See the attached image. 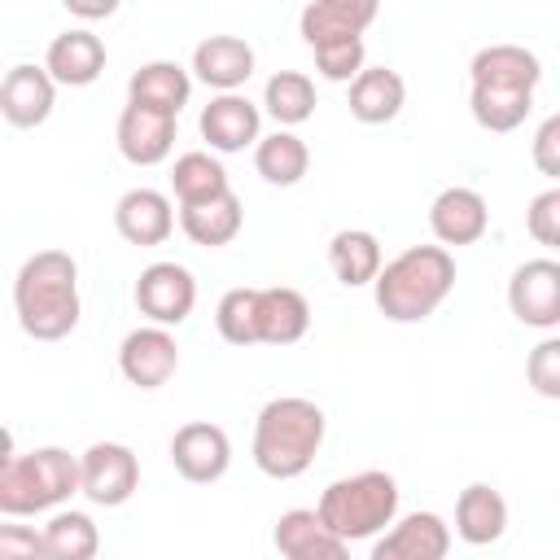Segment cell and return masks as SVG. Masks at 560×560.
<instances>
[{
  "instance_id": "6da1fadb",
  "label": "cell",
  "mask_w": 560,
  "mask_h": 560,
  "mask_svg": "<svg viewBox=\"0 0 560 560\" xmlns=\"http://www.w3.org/2000/svg\"><path fill=\"white\" fill-rule=\"evenodd\" d=\"M13 311L26 337L61 341L79 328V262L66 249H39L18 267Z\"/></svg>"
},
{
  "instance_id": "7a4b0ae2",
  "label": "cell",
  "mask_w": 560,
  "mask_h": 560,
  "mask_svg": "<svg viewBox=\"0 0 560 560\" xmlns=\"http://www.w3.org/2000/svg\"><path fill=\"white\" fill-rule=\"evenodd\" d=\"M472 96L468 109L486 131H516L534 109V88L542 79V61L525 44H490L472 57Z\"/></svg>"
},
{
  "instance_id": "3957f363",
  "label": "cell",
  "mask_w": 560,
  "mask_h": 560,
  "mask_svg": "<svg viewBox=\"0 0 560 560\" xmlns=\"http://www.w3.org/2000/svg\"><path fill=\"white\" fill-rule=\"evenodd\" d=\"M324 433H328V416H324L319 402L298 398V394L271 398L254 420V464H258V472L276 477V481L302 477L315 464V455L324 446Z\"/></svg>"
},
{
  "instance_id": "277c9868",
  "label": "cell",
  "mask_w": 560,
  "mask_h": 560,
  "mask_svg": "<svg viewBox=\"0 0 560 560\" xmlns=\"http://www.w3.org/2000/svg\"><path fill=\"white\" fill-rule=\"evenodd\" d=\"M455 289V258L446 245H411L398 258L381 267L372 280L376 306L394 324H420L429 319Z\"/></svg>"
},
{
  "instance_id": "5b68a950",
  "label": "cell",
  "mask_w": 560,
  "mask_h": 560,
  "mask_svg": "<svg viewBox=\"0 0 560 560\" xmlns=\"http://www.w3.org/2000/svg\"><path fill=\"white\" fill-rule=\"evenodd\" d=\"M70 494H83V468L79 455L61 446H35L26 455L13 451V438H4L0 459V512L4 516H35Z\"/></svg>"
},
{
  "instance_id": "8992f818",
  "label": "cell",
  "mask_w": 560,
  "mask_h": 560,
  "mask_svg": "<svg viewBox=\"0 0 560 560\" xmlns=\"http://www.w3.org/2000/svg\"><path fill=\"white\" fill-rule=\"evenodd\" d=\"M319 516L328 521L332 534H341L346 542H363L376 538L385 525H394L398 516V481L381 468L354 472V477H337L324 486L319 494Z\"/></svg>"
},
{
  "instance_id": "52a82bcc",
  "label": "cell",
  "mask_w": 560,
  "mask_h": 560,
  "mask_svg": "<svg viewBox=\"0 0 560 560\" xmlns=\"http://www.w3.org/2000/svg\"><path fill=\"white\" fill-rule=\"evenodd\" d=\"M83 468V494L96 508H122L140 486V459L127 442H92L79 455Z\"/></svg>"
},
{
  "instance_id": "ba28073f",
  "label": "cell",
  "mask_w": 560,
  "mask_h": 560,
  "mask_svg": "<svg viewBox=\"0 0 560 560\" xmlns=\"http://www.w3.org/2000/svg\"><path fill=\"white\" fill-rule=\"evenodd\" d=\"M136 306L149 324H184L197 306V280L179 262H149L136 280Z\"/></svg>"
},
{
  "instance_id": "9c48e42d",
  "label": "cell",
  "mask_w": 560,
  "mask_h": 560,
  "mask_svg": "<svg viewBox=\"0 0 560 560\" xmlns=\"http://www.w3.org/2000/svg\"><path fill=\"white\" fill-rule=\"evenodd\" d=\"M179 368V341L166 324L131 328L118 346V372L140 389H162Z\"/></svg>"
},
{
  "instance_id": "30bf717a",
  "label": "cell",
  "mask_w": 560,
  "mask_h": 560,
  "mask_svg": "<svg viewBox=\"0 0 560 560\" xmlns=\"http://www.w3.org/2000/svg\"><path fill=\"white\" fill-rule=\"evenodd\" d=\"M508 306L525 328H556L560 324V262L529 258L508 280Z\"/></svg>"
},
{
  "instance_id": "8fae6325",
  "label": "cell",
  "mask_w": 560,
  "mask_h": 560,
  "mask_svg": "<svg viewBox=\"0 0 560 560\" xmlns=\"http://www.w3.org/2000/svg\"><path fill=\"white\" fill-rule=\"evenodd\" d=\"M175 118L179 114H166V109H153V105H140V101H127L122 114H118V153L131 162V166H158L171 158L175 149Z\"/></svg>"
},
{
  "instance_id": "7c38bea8",
  "label": "cell",
  "mask_w": 560,
  "mask_h": 560,
  "mask_svg": "<svg viewBox=\"0 0 560 560\" xmlns=\"http://www.w3.org/2000/svg\"><path fill=\"white\" fill-rule=\"evenodd\" d=\"M171 464L184 481H197V486H210L228 472L232 464V442L219 424L210 420H192V424H179L175 438H171Z\"/></svg>"
},
{
  "instance_id": "4fadbf2b",
  "label": "cell",
  "mask_w": 560,
  "mask_h": 560,
  "mask_svg": "<svg viewBox=\"0 0 560 560\" xmlns=\"http://www.w3.org/2000/svg\"><path fill=\"white\" fill-rule=\"evenodd\" d=\"M52 105H57V79L48 74V66L22 61V66L4 70V83H0V114H4L9 127L31 131V127L48 122Z\"/></svg>"
},
{
  "instance_id": "5bb4252c",
  "label": "cell",
  "mask_w": 560,
  "mask_h": 560,
  "mask_svg": "<svg viewBox=\"0 0 560 560\" xmlns=\"http://www.w3.org/2000/svg\"><path fill=\"white\" fill-rule=\"evenodd\" d=\"M201 140L214 149V153H241L249 144H258L262 136V114L249 96L241 92H219L206 109H201Z\"/></svg>"
},
{
  "instance_id": "9a60e30c",
  "label": "cell",
  "mask_w": 560,
  "mask_h": 560,
  "mask_svg": "<svg viewBox=\"0 0 560 560\" xmlns=\"http://www.w3.org/2000/svg\"><path fill=\"white\" fill-rule=\"evenodd\" d=\"M429 228L442 245H477L490 228V206L477 188H442L429 206Z\"/></svg>"
},
{
  "instance_id": "2e32d148",
  "label": "cell",
  "mask_w": 560,
  "mask_h": 560,
  "mask_svg": "<svg viewBox=\"0 0 560 560\" xmlns=\"http://www.w3.org/2000/svg\"><path fill=\"white\" fill-rule=\"evenodd\" d=\"M114 228L127 245H166L171 232H175V210H171V197L158 192V188H131L118 197L114 206Z\"/></svg>"
},
{
  "instance_id": "e0dca14e",
  "label": "cell",
  "mask_w": 560,
  "mask_h": 560,
  "mask_svg": "<svg viewBox=\"0 0 560 560\" xmlns=\"http://www.w3.org/2000/svg\"><path fill=\"white\" fill-rule=\"evenodd\" d=\"M271 542L289 560H341L346 547H350L341 534L328 529V521L319 516V508H289L276 521Z\"/></svg>"
},
{
  "instance_id": "ac0fdd59",
  "label": "cell",
  "mask_w": 560,
  "mask_h": 560,
  "mask_svg": "<svg viewBox=\"0 0 560 560\" xmlns=\"http://www.w3.org/2000/svg\"><path fill=\"white\" fill-rule=\"evenodd\" d=\"M376 13H381V0H311L298 18V31L311 48L337 44V39H363Z\"/></svg>"
},
{
  "instance_id": "d6986e66",
  "label": "cell",
  "mask_w": 560,
  "mask_h": 560,
  "mask_svg": "<svg viewBox=\"0 0 560 560\" xmlns=\"http://www.w3.org/2000/svg\"><path fill=\"white\" fill-rule=\"evenodd\" d=\"M451 551V529L438 512H407L385 538H376L372 560H442Z\"/></svg>"
},
{
  "instance_id": "ffe728a7",
  "label": "cell",
  "mask_w": 560,
  "mask_h": 560,
  "mask_svg": "<svg viewBox=\"0 0 560 560\" xmlns=\"http://www.w3.org/2000/svg\"><path fill=\"white\" fill-rule=\"evenodd\" d=\"M44 66H48V74H52L57 83H66V88H88V83H96L101 70H105V44H101V35H92V31H83V26L61 31V35H52V44H48V52H44Z\"/></svg>"
},
{
  "instance_id": "44dd1931",
  "label": "cell",
  "mask_w": 560,
  "mask_h": 560,
  "mask_svg": "<svg viewBox=\"0 0 560 560\" xmlns=\"http://www.w3.org/2000/svg\"><path fill=\"white\" fill-rule=\"evenodd\" d=\"M192 74L214 92H236L254 74V48L241 35H206L192 48Z\"/></svg>"
},
{
  "instance_id": "7402d4cb",
  "label": "cell",
  "mask_w": 560,
  "mask_h": 560,
  "mask_svg": "<svg viewBox=\"0 0 560 560\" xmlns=\"http://www.w3.org/2000/svg\"><path fill=\"white\" fill-rule=\"evenodd\" d=\"M503 529H508V499L486 481L464 486L455 499V534L468 547H490L503 538Z\"/></svg>"
},
{
  "instance_id": "603a6c76",
  "label": "cell",
  "mask_w": 560,
  "mask_h": 560,
  "mask_svg": "<svg viewBox=\"0 0 560 560\" xmlns=\"http://www.w3.org/2000/svg\"><path fill=\"white\" fill-rule=\"evenodd\" d=\"M311 328V302L289 289V284H271L258 289V346H293L302 341Z\"/></svg>"
},
{
  "instance_id": "cb8c5ba5",
  "label": "cell",
  "mask_w": 560,
  "mask_h": 560,
  "mask_svg": "<svg viewBox=\"0 0 560 560\" xmlns=\"http://www.w3.org/2000/svg\"><path fill=\"white\" fill-rule=\"evenodd\" d=\"M402 101H407V83H402V74L389 70V66H372V70L363 66V70L350 79V114H354L359 122H368V127H381V122L398 118Z\"/></svg>"
},
{
  "instance_id": "d4e9b609",
  "label": "cell",
  "mask_w": 560,
  "mask_h": 560,
  "mask_svg": "<svg viewBox=\"0 0 560 560\" xmlns=\"http://www.w3.org/2000/svg\"><path fill=\"white\" fill-rule=\"evenodd\" d=\"M245 223V210H241V197L228 188L219 197H206V201H192V206H179V228L192 245H206V249H219L228 241H236Z\"/></svg>"
},
{
  "instance_id": "484cf974",
  "label": "cell",
  "mask_w": 560,
  "mask_h": 560,
  "mask_svg": "<svg viewBox=\"0 0 560 560\" xmlns=\"http://www.w3.org/2000/svg\"><path fill=\"white\" fill-rule=\"evenodd\" d=\"M192 96V74L175 61H144L131 79H127V101H140V105H153V109H166V114H179Z\"/></svg>"
},
{
  "instance_id": "4316f807",
  "label": "cell",
  "mask_w": 560,
  "mask_h": 560,
  "mask_svg": "<svg viewBox=\"0 0 560 560\" xmlns=\"http://www.w3.org/2000/svg\"><path fill=\"white\" fill-rule=\"evenodd\" d=\"M328 267L332 276L346 284V289H359V284H372L385 267L381 258V241L363 228H341L332 241H328Z\"/></svg>"
},
{
  "instance_id": "83f0119b",
  "label": "cell",
  "mask_w": 560,
  "mask_h": 560,
  "mask_svg": "<svg viewBox=\"0 0 560 560\" xmlns=\"http://www.w3.org/2000/svg\"><path fill=\"white\" fill-rule=\"evenodd\" d=\"M254 171L267 184H276V188H293L311 171V149H306L302 136H293L289 127H280V131H271V136H262L254 144Z\"/></svg>"
},
{
  "instance_id": "f1b7e54d",
  "label": "cell",
  "mask_w": 560,
  "mask_h": 560,
  "mask_svg": "<svg viewBox=\"0 0 560 560\" xmlns=\"http://www.w3.org/2000/svg\"><path fill=\"white\" fill-rule=\"evenodd\" d=\"M228 171L219 158H210L206 149H192V153H179L175 166H171V192L179 197V206H192V201H206V197H219L228 192Z\"/></svg>"
},
{
  "instance_id": "f546056e",
  "label": "cell",
  "mask_w": 560,
  "mask_h": 560,
  "mask_svg": "<svg viewBox=\"0 0 560 560\" xmlns=\"http://www.w3.org/2000/svg\"><path fill=\"white\" fill-rule=\"evenodd\" d=\"M44 551L48 560H92L101 551V534H96V521L88 512H57L48 525H44Z\"/></svg>"
},
{
  "instance_id": "4dcf8cb0",
  "label": "cell",
  "mask_w": 560,
  "mask_h": 560,
  "mask_svg": "<svg viewBox=\"0 0 560 560\" xmlns=\"http://www.w3.org/2000/svg\"><path fill=\"white\" fill-rule=\"evenodd\" d=\"M262 105L280 127H298L315 114V83L302 70H276L262 88Z\"/></svg>"
},
{
  "instance_id": "1f68e13d",
  "label": "cell",
  "mask_w": 560,
  "mask_h": 560,
  "mask_svg": "<svg viewBox=\"0 0 560 560\" xmlns=\"http://www.w3.org/2000/svg\"><path fill=\"white\" fill-rule=\"evenodd\" d=\"M214 328L232 346H258V289H228L214 306Z\"/></svg>"
},
{
  "instance_id": "d6a6232c",
  "label": "cell",
  "mask_w": 560,
  "mask_h": 560,
  "mask_svg": "<svg viewBox=\"0 0 560 560\" xmlns=\"http://www.w3.org/2000/svg\"><path fill=\"white\" fill-rule=\"evenodd\" d=\"M525 381L538 398H560V337H542L525 359Z\"/></svg>"
},
{
  "instance_id": "836d02e7",
  "label": "cell",
  "mask_w": 560,
  "mask_h": 560,
  "mask_svg": "<svg viewBox=\"0 0 560 560\" xmlns=\"http://www.w3.org/2000/svg\"><path fill=\"white\" fill-rule=\"evenodd\" d=\"M315 52V70L332 83H350L363 70V39H337V44H319Z\"/></svg>"
},
{
  "instance_id": "e575fe53",
  "label": "cell",
  "mask_w": 560,
  "mask_h": 560,
  "mask_svg": "<svg viewBox=\"0 0 560 560\" xmlns=\"http://www.w3.org/2000/svg\"><path fill=\"white\" fill-rule=\"evenodd\" d=\"M525 228H529V236H534L538 245L560 249V184L547 188V192H538V197L529 201V210H525Z\"/></svg>"
},
{
  "instance_id": "d590c367",
  "label": "cell",
  "mask_w": 560,
  "mask_h": 560,
  "mask_svg": "<svg viewBox=\"0 0 560 560\" xmlns=\"http://www.w3.org/2000/svg\"><path fill=\"white\" fill-rule=\"evenodd\" d=\"M529 158H534V166L547 179H560V114H551V118L538 122L534 144H529Z\"/></svg>"
},
{
  "instance_id": "8d00e7d4",
  "label": "cell",
  "mask_w": 560,
  "mask_h": 560,
  "mask_svg": "<svg viewBox=\"0 0 560 560\" xmlns=\"http://www.w3.org/2000/svg\"><path fill=\"white\" fill-rule=\"evenodd\" d=\"M0 556H48L44 551V529H26V525H4L0 529Z\"/></svg>"
},
{
  "instance_id": "74e56055",
  "label": "cell",
  "mask_w": 560,
  "mask_h": 560,
  "mask_svg": "<svg viewBox=\"0 0 560 560\" xmlns=\"http://www.w3.org/2000/svg\"><path fill=\"white\" fill-rule=\"evenodd\" d=\"M61 4H66V13H74V18H83V22H101V18L118 13L122 0H61Z\"/></svg>"
}]
</instances>
